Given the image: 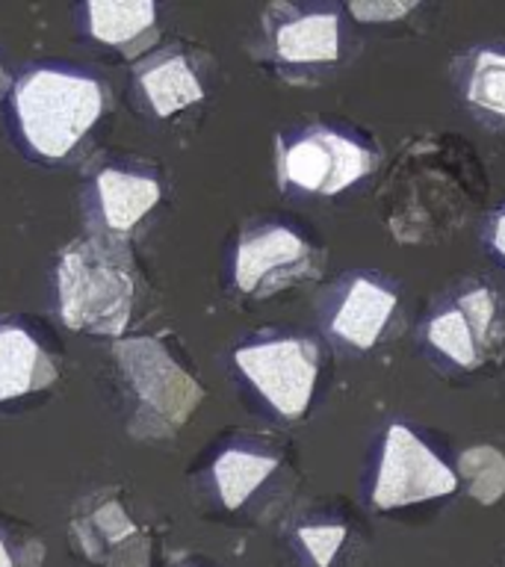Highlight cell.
I'll list each match as a JSON object with an SVG mask.
<instances>
[{"label":"cell","mask_w":505,"mask_h":567,"mask_svg":"<svg viewBox=\"0 0 505 567\" xmlns=\"http://www.w3.org/2000/svg\"><path fill=\"white\" fill-rule=\"evenodd\" d=\"M485 163L461 136L429 133L402 145L379 204L384 228L402 246L443 243L485 202Z\"/></svg>","instance_id":"obj_1"},{"label":"cell","mask_w":505,"mask_h":567,"mask_svg":"<svg viewBox=\"0 0 505 567\" xmlns=\"http://www.w3.org/2000/svg\"><path fill=\"white\" fill-rule=\"evenodd\" d=\"M136 287L140 278L127 237L92 230L60 255L56 299L71 331L122 337L133 319Z\"/></svg>","instance_id":"obj_2"},{"label":"cell","mask_w":505,"mask_h":567,"mask_svg":"<svg viewBox=\"0 0 505 567\" xmlns=\"http://www.w3.org/2000/svg\"><path fill=\"white\" fill-rule=\"evenodd\" d=\"M113 358L133 402L127 432L136 441L175 437L207 396L202 381L177 361L159 337L115 340Z\"/></svg>","instance_id":"obj_3"},{"label":"cell","mask_w":505,"mask_h":567,"mask_svg":"<svg viewBox=\"0 0 505 567\" xmlns=\"http://www.w3.org/2000/svg\"><path fill=\"white\" fill-rule=\"evenodd\" d=\"M104 86L86 74L33 69L12 89L18 131L44 159H65L104 115Z\"/></svg>","instance_id":"obj_4"},{"label":"cell","mask_w":505,"mask_h":567,"mask_svg":"<svg viewBox=\"0 0 505 567\" xmlns=\"http://www.w3.org/2000/svg\"><path fill=\"white\" fill-rule=\"evenodd\" d=\"M346 48L340 7L275 0L260 12L257 60L287 83H317L340 65Z\"/></svg>","instance_id":"obj_5"},{"label":"cell","mask_w":505,"mask_h":567,"mask_svg":"<svg viewBox=\"0 0 505 567\" xmlns=\"http://www.w3.org/2000/svg\"><path fill=\"white\" fill-rule=\"evenodd\" d=\"M429 352L461 372H482L505 354V296L487 281L452 284L423 322Z\"/></svg>","instance_id":"obj_6"},{"label":"cell","mask_w":505,"mask_h":567,"mask_svg":"<svg viewBox=\"0 0 505 567\" xmlns=\"http://www.w3.org/2000/svg\"><path fill=\"white\" fill-rule=\"evenodd\" d=\"M278 184L287 193L328 195L346 193L379 166V151L346 124L308 122L278 136Z\"/></svg>","instance_id":"obj_7"},{"label":"cell","mask_w":505,"mask_h":567,"mask_svg":"<svg viewBox=\"0 0 505 567\" xmlns=\"http://www.w3.org/2000/svg\"><path fill=\"white\" fill-rule=\"evenodd\" d=\"M326 269V251L284 221H257L239 234L230 275L246 299L264 301L272 296L319 281Z\"/></svg>","instance_id":"obj_8"},{"label":"cell","mask_w":505,"mask_h":567,"mask_svg":"<svg viewBox=\"0 0 505 567\" xmlns=\"http://www.w3.org/2000/svg\"><path fill=\"white\" fill-rule=\"evenodd\" d=\"M234 363L275 416L299 423L317 393L322 346L308 334L257 337L239 346Z\"/></svg>","instance_id":"obj_9"},{"label":"cell","mask_w":505,"mask_h":567,"mask_svg":"<svg viewBox=\"0 0 505 567\" xmlns=\"http://www.w3.org/2000/svg\"><path fill=\"white\" fill-rule=\"evenodd\" d=\"M458 487V473L408 423H390L381 437L370 503L379 512L432 503Z\"/></svg>","instance_id":"obj_10"},{"label":"cell","mask_w":505,"mask_h":567,"mask_svg":"<svg viewBox=\"0 0 505 567\" xmlns=\"http://www.w3.org/2000/svg\"><path fill=\"white\" fill-rule=\"evenodd\" d=\"M69 529L89 565L151 567L148 529L133 517L115 487H97L83 496L71 512Z\"/></svg>","instance_id":"obj_11"},{"label":"cell","mask_w":505,"mask_h":567,"mask_svg":"<svg viewBox=\"0 0 505 567\" xmlns=\"http://www.w3.org/2000/svg\"><path fill=\"white\" fill-rule=\"evenodd\" d=\"M396 310V284L375 272H352L340 278L322 301V326L337 346L363 354L381 343Z\"/></svg>","instance_id":"obj_12"},{"label":"cell","mask_w":505,"mask_h":567,"mask_svg":"<svg viewBox=\"0 0 505 567\" xmlns=\"http://www.w3.org/2000/svg\"><path fill=\"white\" fill-rule=\"evenodd\" d=\"M287 455L269 441H237L213 458L210 478L225 512H243L266 487L278 485Z\"/></svg>","instance_id":"obj_13"},{"label":"cell","mask_w":505,"mask_h":567,"mask_svg":"<svg viewBox=\"0 0 505 567\" xmlns=\"http://www.w3.org/2000/svg\"><path fill=\"white\" fill-rule=\"evenodd\" d=\"M83 12L89 35L124 60H145L157 48V3L151 0H92Z\"/></svg>","instance_id":"obj_14"},{"label":"cell","mask_w":505,"mask_h":567,"mask_svg":"<svg viewBox=\"0 0 505 567\" xmlns=\"http://www.w3.org/2000/svg\"><path fill=\"white\" fill-rule=\"evenodd\" d=\"M136 83H140L145 104L151 106V113L157 118H168L186 106L202 104L204 95H207L195 62L177 48L148 53L136 65Z\"/></svg>","instance_id":"obj_15"},{"label":"cell","mask_w":505,"mask_h":567,"mask_svg":"<svg viewBox=\"0 0 505 567\" xmlns=\"http://www.w3.org/2000/svg\"><path fill=\"white\" fill-rule=\"evenodd\" d=\"M159 198H163V186L157 177L113 166L101 168L95 175V207L101 225L95 230L127 237L157 207Z\"/></svg>","instance_id":"obj_16"},{"label":"cell","mask_w":505,"mask_h":567,"mask_svg":"<svg viewBox=\"0 0 505 567\" xmlns=\"http://www.w3.org/2000/svg\"><path fill=\"white\" fill-rule=\"evenodd\" d=\"M56 363L21 326H0V402L51 388Z\"/></svg>","instance_id":"obj_17"},{"label":"cell","mask_w":505,"mask_h":567,"mask_svg":"<svg viewBox=\"0 0 505 567\" xmlns=\"http://www.w3.org/2000/svg\"><path fill=\"white\" fill-rule=\"evenodd\" d=\"M458 92L476 115L505 124V48L482 44L464 53L455 69Z\"/></svg>","instance_id":"obj_18"},{"label":"cell","mask_w":505,"mask_h":567,"mask_svg":"<svg viewBox=\"0 0 505 567\" xmlns=\"http://www.w3.org/2000/svg\"><path fill=\"white\" fill-rule=\"evenodd\" d=\"M458 482L482 505H496L505 496V452L491 443H476L458 455Z\"/></svg>","instance_id":"obj_19"},{"label":"cell","mask_w":505,"mask_h":567,"mask_svg":"<svg viewBox=\"0 0 505 567\" xmlns=\"http://www.w3.org/2000/svg\"><path fill=\"white\" fill-rule=\"evenodd\" d=\"M292 535L305 549V556L310 558V565L331 567V561L340 556V549L349 540V523L343 517H317L310 523H299Z\"/></svg>","instance_id":"obj_20"},{"label":"cell","mask_w":505,"mask_h":567,"mask_svg":"<svg viewBox=\"0 0 505 567\" xmlns=\"http://www.w3.org/2000/svg\"><path fill=\"white\" fill-rule=\"evenodd\" d=\"M420 3H399V0H363V3H349L346 12L358 24H402L408 16H414Z\"/></svg>","instance_id":"obj_21"},{"label":"cell","mask_w":505,"mask_h":567,"mask_svg":"<svg viewBox=\"0 0 505 567\" xmlns=\"http://www.w3.org/2000/svg\"><path fill=\"white\" fill-rule=\"evenodd\" d=\"M44 547L39 540L9 538L0 532V567H42Z\"/></svg>","instance_id":"obj_22"},{"label":"cell","mask_w":505,"mask_h":567,"mask_svg":"<svg viewBox=\"0 0 505 567\" xmlns=\"http://www.w3.org/2000/svg\"><path fill=\"white\" fill-rule=\"evenodd\" d=\"M487 246L505 264V207L494 213V219L487 225Z\"/></svg>","instance_id":"obj_23"},{"label":"cell","mask_w":505,"mask_h":567,"mask_svg":"<svg viewBox=\"0 0 505 567\" xmlns=\"http://www.w3.org/2000/svg\"><path fill=\"white\" fill-rule=\"evenodd\" d=\"M0 80H3V65H0Z\"/></svg>","instance_id":"obj_24"}]
</instances>
